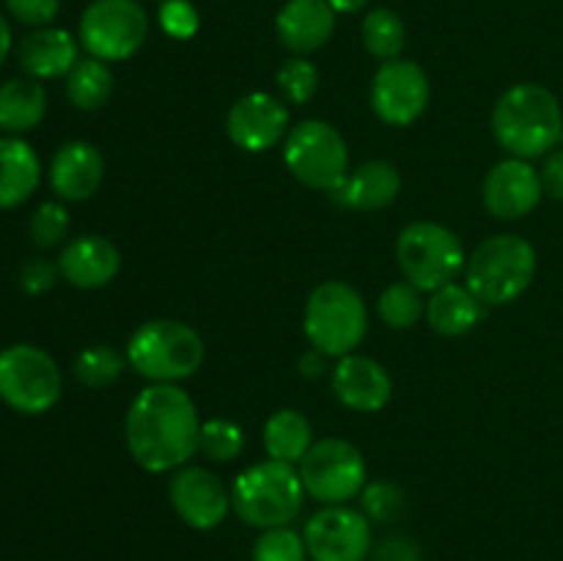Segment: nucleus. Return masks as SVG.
<instances>
[{
	"label": "nucleus",
	"mask_w": 563,
	"mask_h": 561,
	"mask_svg": "<svg viewBox=\"0 0 563 561\" xmlns=\"http://www.w3.org/2000/svg\"><path fill=\"white\" fill-rule=\"evenodd\" d=\"M126 449L148 473L179 471L198 451L201 418L176 383H152L132 399L124 421Z\"/></svg>",
	"instance_id": "nucleus-1"
},
{
	"label": "nucleus",
	"mask_w": 563,
	"mask_h": 561,
	"mask_svg": "<svg viewBox=\"0 0 563 561\" xmlns=\"http://www.w3.org/2000/svg\"><path fill=\"white\" fill-rule=\"evenodd\" d=\"M493 135L511 157H544L563 141L559 97L539 82H517L495 102Z\"/></svg>",
	"instance_id": "nucleus-2"
},
{
	"label": "nucleus",
	"mask_w": 563,
	"mask_h": 561,
	"mask_svg": "<svg viewBox=\"0 0 563 561\" xmlns=\"http://www.w3.org/2000/svg\"><path fill=\"white\" fill-rule=\"evenodd\" d=\"M306 487L295 465L264 460L245 468L231 484V506L242 522L253 528L289 526L302 509Z\"/></svg>",
	"instance_id": "nucleus-3"
},
{
	"label": "nucleus",
	"mask_w": 563,
	"mask_h": 561,
	"mask_svg": "<svg viewBox=\"0 0 563 561\" xmlns=\"http://www.w3.org/2000/svg\"><path fill=\"white\" fill-rule=\"evenodd\" d=\"M537 275V251L520 234H493L467 256V289L484 306H509Z\"/></svg>",
	"instance_id": "nucleus-4"
},
{
	"label": "nucleus",
	"mask_w": 563,
	"mask_h": 561,
	"mask_svg": "<svg viewBox=\"0 0 563 561\" xmlns=\"http://www.w3.org/2000/svg\"><path fill=\"white\" fill-rule=\"evenodd\" d=\"M302 330L313 350L322 355H352L368 330V308L361 292L352 289L344 280H322L308 295Z\"/></svg>",
	"instance_id": "nucleus-5"
},
{
	"label": "nucleus",
	"mask_w": 563,
	"mask_h": 561,
	"mask_svg": "<svg viewBox=\"0 0 563 561\" xmlns=\"http://www.w3.org/2000/svg\"><path fill=\"white\" fill-rule=\"evenodd\" d=\"M126 361L152 383H179L201 369L203 339L185 322L152 319L130 336Z\"/></svg>",
	"instance_id": "nucleus-6"
},
{
	"label": "nucleus",
	"mask_w": 563,
	"mask_h": 561,
	"mask_svg": "<svg viewBox=\"0 0 563 561\" xmlns=\"http://www.w3.org/2000/svg\"><path fill=\"white\" fill-rule=\"evenodd\" d=\"M396 258L405 280L421 292H438L440 286L454 284L467 262L460 237L434 220L407 226L396 240Z\"/></svg>",
	"instance_id": "nucleus-7"
},
{
	"label": "nucleus",
	"mask_w": 563,
	"mask_h": 561,
	"mask_svg": "<svg viewBox=\"0 0 563 561\" xmlns=\"http://www.w3.org/2000/svg\"><path fill=\"white\" fill-rule=\"evenodd\" d=\"M64 394L58 363L36 344H11L0 350V402L22 416L53 410Z\"/></svg>",
	"instance_id": "nucleus-8"
},
{
	"label": "nucleus",
	"mask_w": 563,
	"mask_h": 561,
	"mask_svg": "<svg viewBox=\"0 0 563 561\" xmlns=\"http://www.w3.org/2000/svg\"><path fill=\"white\" fill-rule=\"evenodd\" d=\"M284 163L306 187L333 193L350 170V146L333 124L308 119L286 135Z\"/></svg>",
	"instance_id": "nucleus-9"
},
{
	"label": "nucleus",
	"mask_w": 563,
	"mask_h": 561,
	"mask_svg": "<svg viewBox=\"0 0 563 561\" xmlns=\"http://www.w3.org/2000/svg\"><path fill=\"white\" fill-rule=\"evenodd\" d=\"M77 38L91 58L104 64L126 61L146 44L148 14L137 0H91L80 16Z\"/></svg>",
	"instance_id": "nucleus-10"
},
{
	"label": "nucleus",
	"mask_w": 563,
	"mask_h": 561,
	"mask_svg": "<svg viewBox=\"0 0 563 561\" xmlns=\"http://www.w3.org/2000/svg\"><path fill=\"white\" fill-rule=\"evenodd\" d=\"M300 482L306 495L324 506L346 504L366 487V460L361 449L344 438H322L300 460Z\"/></svg>",
	"instance_id": "nucleus-11"
},
{
	"label": "nucleus",
	"mask_w": 563,
	"mask_h": 561,
	"mask_svg": "<svg viewBox=\"0 0 563 561\" xmlns=\"http://www.w3.org/2000/svg\"><path fill=\"white\" fill-rule=\"evenodd\" d=\"M302 537L313 561H366L372 556V520L344 504L308 517Z\"/></svg>",
	"instance_id": "nucleus-12"
},
{
	"label": "nucleus",
	"mask_w": 563,
	"mask_h": 561,
	"mask_svg": "<svg viewBox=\"0 0 563 561\" xmlns=\"http://www.w3.org/2000/svg\"><path fill=\"white\" fill-rule=\"evenodd\" d=\"M429 105V77L421 64L410 58L383 61L372 80V108L379 121L407 127Z\"/></svg>",
	"instance_id": "nucleus-13"
},
{
	"label": "nucleus",
	"mask_w": 563,
	"mask_h": 561,
	"mask_svg": "<svg viewBox=\"0 0 563 561\" xmlns=\"http://www.w3.org/2000/svg\"><path fill=\"white\" fill-rule=\"evenodd\" d=\"M168 495L179 520L196 531L218 528L231 509V490L201 465H181L170 479Z\"/></svg>",
	"instance_id": "nucleus-14"
},
{
	"label": "nucleus",
	"mask_w": 563,
	"mask_h": 561,
	"mask_svg": "<svg viewBox=\"0 0 563 561\" xmlns=\"http://www.w3.org/2000/svg\"><path fill=\"white\" fill-rule=\"evenodd\" d=\"M225 132L242 152H267L289 135V110H286L284 99L267 91L245 94L231 105Z\"/></svg>",
	"instance_id": "nucleus-15"
},
{
	"label": "nucleus",
	"mask_w": 563,
	"mask_h": 561,
	"mask_svg": "<svg viewBox=\"0 0 563 561\" xmlns=\"http://www.w3.org/2000/svg\"><path fill=\"white\" fill-rule=\"evenodd\" d=\"M544 196L542 176L528 160L509 157L493 165L484 176L482 198L489 215L498 220H520L539 207Z\"/></svg>",
	"instance_id": "nucleus-16"
},
{
	"label": "nucleus",
	"mask_w": 563,
	"mask_h": 561,
	"mask_svg": "<svg viewBox=\"0 0 563 561\" xmlns=\"http://www.w3.org/2000/svg\"><path fill=\"white\" fill-rule=\"evenodd\" d=\"M333 394L344 407L357 413H379L394 396V380L383 363L366 355H344L333 369Z\"/></svg>",
	"instance_id": "nucleus-17"
},
{
	"label": "nucleus",
	"mask_w": 563,
	"mask_h": 561,
	"mask_svg": "<svg viewBox=\"0 0 563 561\" xmlns=\"http://www.w3.org/2000/svg\"><path fill=\"white\" fill-rule=\"evenodd\" d=\"M104 179V157L93 143L69 141L49 160V187L60 201H86Z\"/></svg>",
	"instance_id": "nucleus-18"
},
{
	"label": "nucleus",
	"mask_w": 563,
	"mask_h": 561,
	"mask_svg": "<svg viewBox=\"0 0 563 561\" xmlns=\"http://www.w3.org/2000/svg\"><path fill=\"white\" fill-rule=\"evenodd\" d=\"M58 270L64 280H69L77 289H102L121 270L119 248L108 237H77V240L66 242L60 251Z\"/></svg>",
	"instance_id": "nucleus-19"
},
{
	"label": "nucleus",
	"mask_w": 563,
	"mask_h": 561,
	"mask_svg": "<svg viewBox=\"0 0 563 561\" xmlns=\"http://www.w3.org/2000/svg\"><path fill=\"white\" fill-rule=\"evenodd\" d=\"M335 31V11L328 0H289L275 16L280 44L295 55L322 50Z\"/></svg>",
	"instance_id": "nucleus-20"
},
{
	"label": "nucleus",
	"mask_w": 563,
	"mask_h": 561,
	"mask_svg": "<svg viewBox=\"0 0 563 561\" xmlns=\"http://www.w3.org/2000/svg\"><path fill=\"white\" fill-rule=\"evenodd\" d=\"M16 58H20V69L25 77L33 80H55V77H66L71 66L77 64V38L64 28H33L25 33L16 47Z\"/></svg>",
	"instance_id": "nucleus-21"
},
{
	"label": "nucleus",
	"mask_w": 563,
	"mask_h": 561,
	"mask_svg": "<svg viewBox=\"0 0 563 561\" xmlns=\"http://www.w3.org/2000/svg\"><path fill=\"white\" fill-rule=\"evenodd\" d=\"M401 176L399 168L388 160H368L361 168L346 174V179L335 187L330 196L346 209L357 212H377V209L390 207L399 198Z\"/></svg>",
	"instance_id": "nucleus-22"
},
{
	"label": "nucleus",
	"mask_w": 563,
	"mask_h": 561,
	"mask_svg": "<svg viewBox=\"0 0 563 561\" xmlns=\"http://www.w3.org/2000/svg\"><path fill=\"white\" fill-rule=\"evenodd\" d=\"M42 163L27 141L16 135L0 138V209H16L36 193Z\"/></svg>",
	"instance_id": "nucleus-23"
},
{
	"label": "nucleus",
	"mask_w": 563,
	"mask_h": 561,
	"mask_svg": "<svg viewBox=\"0 0 563 561\" xmlns=\"http://www.w3.org/2000/svg\"><path fill=\"white\" fill-rule=\"evenodd\" d=\"M47 113V91L33 77H11L0 82V132L25 135L36 130Z\"/></svg>",
	"instance_id": "nucleus-24"
},
{
	"label": "nucleus",
	"mask_w": 563,
	"mask_h": 561,
	"mask_svg": "<svg viewBox=\"0 0 563 561\" xmlns=\"http://www.w3.org/2000/svg\"><path fill=\"white\" fill-rule=\"evenodd\" d=\"M484 302L473 295L467 286L445 284L427 300V319L434 333L440 336H465L484 319Z\"/></svg>",
	"instance_id": "nucleus-25"
},
{
	"label": "nucleus",
	"mask_w": 563,
	"mask_h": 561,
	"mask_svg": "<svg viewBox=\"0 0 563 561\" xmlns=\"http://www.w3.org/2000/svg\"><path fill=\"white\" fill-rule=\"evenodd\" d=\"M262 438L269 460L300 465V460L313 446V429L311 421L300 410L284 407V410H275L267 418Z\"/></svg>",
	"instance_id": "nucleus-26"
},
{
	"label": "nucleus",
	"mask_w": 563,
	"mask_h": 561,
	"mask_svg": "<svg viewBox=\"0 0 563 561\" xmlns=\"http://www.w3.org/2000/svg\"><path fill=\"white\" fill-rule=\"evenodd\" d=\"M66 97L77 110H99L113 97V72L99 58H80L66 75Z\"/></svg>",
	"instance_id": "nucleus-27"
},
{
	"label": "nucleus",
	"mask_w": 563,
	"mask_h": 561,
	"mask_svg": "<svg viewBox=\"0 0 563 561\" xmlns=\"http://www.w3.org/2000/svg\"><path fill=\"white\" fill-rule=\"evenodd\" d=\"M361 38L366 53H372L379 61H394L401 58V50L407 44V28L405 20L396 14L394 9H372L363 16Z\"/></svg>",
	"instance_id": "nucleus-28"
},
{
	"label": "nucleus",
	"mask_w": 563,
	"mask_h": 561,
	"mask_svg": "<svg viewBox=\"0 0 563 561\" xmlns=\"http://www.w3.org/2000/svg\"><path fill=\"white\" fill-rule=\"evenodd\" d=\"M377 314L388 328L407 330L427 314V302H423L421 289H416L410 280H394L379 295Z\"/></svg>",
	"instance_id": "nucleus-29"
},
{
	"label": "nucleus",
	"mask_w": 563,
	"mask_h": 561,
	"mask_svg": "<svg viewBox=\"0 0 563 561\" xmlns=\"http://www.w3.org/2000/svg\"><path fill=\"white\" fill-rule=\"evenodd\" d=\"M126 369V355L115 352L108 344H93L86 346L80 355L75 358V377L77 383H82L86 388H104V385H113L115 380L124 374Z\"/></svg>",
	"instance_id": "nucleus-30"
},
{
	"label": "nucleus",
	"mask_w": 563,
	"mask_h": 561,
	"mask_svg": "<svg viewBox=\"0 0 563 561\" xmlns=\"http://www.w3.org/2000/svg\"><path fill=\"white\" fill-rule=\"evenodd\" d=\"M245 449V432L240 424L229 418H209L201 424L198 435V451L212 462H231Z\"/></svg>",
	"instance_id": "nucleus-31"
},
{
	"label": "nucleus",
	"mask_w": 563,
	"mask_h": 561,
	"mask_svg": "<svg viewBox=\"0 0 563 561\" xmlns=\"http://www.w3.org/2000/svg\"><path fill=\"white\" fill-rule=\"evenodd\" d=\"M280 94L289 105H306L311 102L313 94L319 88V69L306 58V55H295L286 61L275 75Z\"/></svg>",
	"instance_id": "nucleus-32"
},
{
	"label": "nucleus",
	"mask_w": 563,
	"mask_h": 561,
	"mask_svg": "<svg viewBox=\"0 0 563 561\" xmlns=\"http://www.w3.org/2000/svg\"><path fill=\"white\" fill-rule=\"evenodd\" d=\"M308 548L306 537L295 528L278 526L262 531V537L253 542V561H306Z\"/></svg>",
	"instance_id": "nucleus-33"
},
{
	"label": "nucleus",
	"mask_w": 563,
	"mask_h": 561,
	"mask_svg": "<svg viewBox=\"0 0 563 561\" xmlns=\"http://www.w3.org/2000/svg\"><path fill=\"white\" fill-rule=\"evenodd\" d=\"M27 229H31L33 245L42 248V251H53V248L64 245L66 237H69V212H66L64 204L44 201L31 215Z\"/></svg>",
	"instance_id": "nucleus-34"
},
{
	"label": "nucleus",
	"mask_w": 563,
	"mask_h": 561,
	"mask_svg": "<svg viewBox=\"0 0 563 561\" xmlns=\"http://www.w3.org/2000/svg\"><path fill=\"white\" fill-rule=\"evenodd\" d=\"M405 490L394 482H366L361 493L363 515L372 522H390L405 512Z\"/></svg>",
	"instance_id": "nucleus-35"
},
{
	"label": "nucleus",
	"mask_w": 563,
	"mask_h": 561,
	"mask_svg": "<svg viewBox=\"0 0 563 561\" xmlns=\"http://www.w3.org/2000/svg\"><path fill=\"white\" fill-rule=\"evenodd\" d=\"M157 20L159 28H163L170 38H179V42L192 38L198 33V11L190 0H165V3L159 6Z\"/></svg>",
	"instance_id": "nucleus-36"
},
{
	"label": "nucleus",
	"mask_w": 563,
	"mask_h": 561,
	"mask_svg": "<svg viewBox=\"0 0 563 561\" xmlns=\"http://www.w3.org/2000/svg\"><path fill=\"white\" fill-rule=\"evenodd\" d=\"M58 262H49L44 256H31L20 267V286L27 295H44L58 284Z\"/></svg>",
	"instance_id": "nucleus-37"
},
{
	"label": "nucleus",
	"mask_w": 563,
	"mask_h": 561,
	"mask_svg": "<svg viewBox=\"0 0 563 561\" xmlns=\"http://www.w3.org/2000/svg\"><path fill=\"white\" fill-rule=\"evenodd\" d=\"M5 9L20 25L47 28L60 11V0H5Z\"/></svg>",
	"instance_id": "nucleus-38"
},
{
	"label": "nucleus",
	"mask_w": 563,
	"mask_h": 561,
	"mask_svg": "<svg viewBox=\"0 0 563 561\" xmlns=\"http://www.w3.org/2000/svg\"><path fill=\"white\" fill-rule=\"evenodd\" d=\"M374 561H421V548L407 537H390L374 550Z\"/></svg>",
	"instance_id": "nucleus-39"
},
{
	"label": "nucleus",
	"mask_w": 563,
	"mask_h": 561,
	"mask_svg": "<svg viewBox=\"0 0 563 561\" xmlns=\"http://www.w3.org/2000/svg\"><path fill=\"white\" fill-rule=\"evenodd\" d=\"M539 176H542L544 193L550 198H555V201H563V148H553L548 154Z\"/></svg>",
	"instance_id": "nucleus-40"
},
{
	"label": "nucleus",
	"mask_w": 563,
	"mask_h": 561,
	"mask_svg": "<svg viewBox=\"0 0 563 561\" xmlns=\"http://www.w3.org/2000/svg\"><path fill=\"white\" fill-rule=\"evenodd\" d=\"M324 358H328V355H322L319 350H308L306 355L300 358V374H302V377H308V380L322 377V374H324Z\"/></svg>",
	"instance_id": "nucleus-41"
},
{
	"label": "nucleus",
	"mask_w": 563,
	"mask_h": 561,
	"mask_svg": "<svg viewBox=\"0 0 563 561\" xmlns=\"http://www.w3.org/2000/svg\"><path fill=\"white\" fill-rule=\"evenodd\" d=\"M11 44H14V36H11V25L3 14H0V66L5 64L11 53Z\"/></svg>",
	"instance_id": "nucleus-42"
},
{
	"label": "nucleus",
	"mask_w": 563,
	"mask_h": 561,
	"mask_svg": "<svg viewBox=\"0 0 563 561\" xmlns=\"http://www.w3.org/2000/svg\"><path fill=\"white\" fill-rule=\"evenodd\" d=\"M335 14H361L368 6V0H328Z\"/></svg>",
	"instance_id": "nucleus-43"
},
{
	"label": "nucleus",
	"mask_w": 563,
	"mask_h": 561,
	"mask_svg": "<svg viewBox=\"0 0 563 561\" xmlns=\"http://www.w3.org/2000/svg\"><path fill=\"white\" fill-rule=\"evenodd\" d=\"M159 3H165V0H159Z\"/></svg>",
	"instance_id": "nucleus-44"
}]
</instances>
